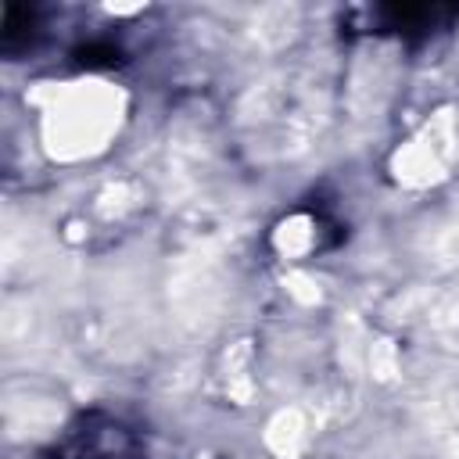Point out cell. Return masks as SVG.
<instances>
[{
    "label": "cell",
    "mask_w": 459,
    "mask_h": 459,
    "mask_svg": "<svg viewBox=\"0 0 459 459\" xmlns=\"http://www.w3.org/2000/svg\"><path fill=\"white\" fill-rule=\"evenodd\" d=\"M136 437L115 420L104 416H86L68 441L57 448V459H133L136 455Z\"/></svg>",
    "instance_id": "cell-1"
},
{
    "label": "cell",
    "mask_w": 459,
    "mask_h": 459,
    "mask_svg": "<svg viewBox=\"0 0 459 459\" xmlns=\"http://www.w3.org/2000/svg\"><path fill=\"white\" fill-rule=\"evenodd\" d=\"M79 57H82V65H111V61H118V50L97 43V47H86Z\"/></svg>",
    "instance_id": "cell-2"
}]
</instances>
